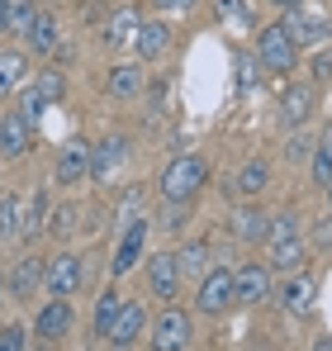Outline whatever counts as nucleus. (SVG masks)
<instances>
[{
	"label": "nucleus",
	"mask_w": 332,
	"mask_h": 351,
	"mask_svg": "<svg viewBox=\"0 0 332 351\" xmlns=\"http://www.w3.org/2000/svg\"><path fill=\"white\" fill-rule=\"evenodd\" d=\"M204 185H209V162L200 157V152H180V157H171L157 176V195H162V204H195L200 195H204Z\"/></svg>",
	"instance_id": "nucleus-1"
},
{
	"label": "nucleus",
	"mask_w": 332,
	"mask_h": 351,
	"mask_svg": "<svg viewBox=\"0 0 332 351\" xmlns=\"http://www.w3.org/2000/svg\"><path fill=\"white\" fill-rule=\"evenodd\" d=\"M266 266L271 271H294V266H304V256H309V242H304V228H299V219L285 209L271 219V228H266Z\"/></svg>",
	"instance_id": "nucleus-2"
},
{
	"label": "nucleus",
	"mask_w": 332,
	"mask_h": 351,
	"mask_svg": "<svg viewBox=\"0 0 332 351\" xmlns=\"http://www.w3.org/2000/svg\"><path fill=\"white\" fill-rule=\"evenodd\" d=\"M195 342V318L180 304H166L157 318H147V347L152 351H190Z\"/></svg>",
	"instance_id": "nucleus-3"
},
{
	"label": "nucleus",
	"mask_w": 332,
	"mask_h": 351,
	"mask_svg": "<svg viewBox=\"0 0 332 351\" xmlns=\"http://www.w3.org/2000/svg\"><path fill=\"white\" fill-rule=\"evenodd\" d=\"M257 62H261L266 71H276V76H289V71L299 66V43L285 34L280 19L257 29Z\"/></svg>",
	"instance_id": "nucleus-4"
},
{
	"label": "nucleus",
	"mask_w": 332,
	"mask_h": 351,
	"mask_svg": "<svg viewBox=\"0 0 332 351\" xmlns=\"http://www.w3.org/2000/svg\"><path fill=\"white\" fill-rule=\"evenodd\" d=\"M271 299H276L285 313L309 318V313H313V299H318V276H313L309 266H294V271H285V280L271 290Z\"/></svg>",
	"instance_id": "nucleus-5"
},
{
	"label": "nucleus",
	"mask_w": 332,
	"mask_h": 351,
	"mask_svg": "<svg viewBox=\"0 0 332 351\" xmlns=\"http://www.w3.org/2000/svg\"><path fill=\"white\" fill-rule=\"evenodd\" d=\"M271 290H276V276H271L266 261H242V266H233V304L257 308V304L271 299Z\"/></svg>",
	"instance_id": "nucleus-6"
},
{
	"label": "nucleus",
	"mask_w": 332,
	"mask_h": 351,
	"mask_svg": "<svg viewBox=\"0 0 332 351\" xmlns=\"http://www.w3.org/2000/svg\"><path fill=\"white\" fill-rule=\"evenodd\" d=\"M195 308L209 313V318L237 308V304H233V266H209V271L195 280Z\"/></svg>",
	"instance_id": "nucleus-7"
},
{
	"label": "nucleus",
	"mask_w": 332,
	"mask_h": 351,
	"mask_svg": "<svg viewBox=\"0 0 332 351\" xmlns=\"http://www.w3.org/2000/svg\"><path fill=\"white\" fill-rule=\"evenodd\" d=\"M86 285V261L76 252H57L53 261H43V290L53 299H71Z\"/></svg>",
	"instance_id": "nucleus-8"
},
{
	"label": "nucleus",
	"mask_w": 332,
	"mask_h": 351,
	"mask_svg": "<svg viewBox=\"0 0 332 351\" xmlns=\"http://www.w3.org/2000/svg\"><path fill=\"white\" fill-rule=\"evenodd\" d=\"M147 233H152V219H143V214L123 223L119 247H114V266H110L114 280H123L128 271H138V261H143V252H147Z\"/></svg>",
	"instance_id": "nucleus-9"
},
{
	"label": "nucleus",
	"mask_w": 332,
	"mask_h": 351,
	"mask_svg": "<svg viewBox=\"0 0 332 351\" xmlns=\"http://www.w3.org/2000/svg\"><path fill=\"white\" fill-rule=\"evenodd\" d=\"M280 24H285V34H289L299 48H323V43L332 38V19L328 14H309L304 5L280 10Z\"/></svg>",
	"instance_id": "nucleus-10"
},
{
	"label": "nucleus",
	"mask_w": 332,
	"mask_h": 351,
	"mask_svg": "<svg viewBox=\"0 0 332 351\" xmlns=\"http://www.w3.org/2000/svg\"><path fill=\"white\" fill-rule=\"evenodd\" d=\"M147 304H138V299H123L119 304V313H114V323H110V332H105V342H110L114 351H128V347H138V337L147 332Z\"/></svg>",
	"instance_id": "nucleus-11"
},
{
	"label": "nucleus",
	"mask_w": 332,
	"mask_h": 351,
	"mask_svg": "<svg viewBox=\"0 0 332 351\" xmlns=\"http://www.w3.org/2000/svg\"><path fill=\"white\" fill-rule=\"evenodd\" d=\"M313 114H318V86L289 81V86L280 90V119H285V128H304Z\"/></svg>",
	"instance_id": "nucleus-12"
},
{
	"label": "nucleus",
	"mask_w": 332,
	"mask_h": 351,
	"mask_svg": "<svg viewBox=\"0 0 332 351\" xmlns=\"http://www.w3.org/2000/svg\"><path fill=\"white\" fill-rule=\"evenodd\" d=\"M128 48H133V62H143V66L147 62H162L171 53V24L166 19H143Z\"/></svg>",
	"instance_id": "nucleus-13"
},
{
	"label": "nucleus",
	"mask_w": 332,
	"mask_h": 351,
	"mask_svg": "<svg viewBox=\"0 0 332 351\" xmlns=\"http://www.w3.org/2000/svg\"><path fill=\"white\" fill-rule=\"evenodd\" d=\"M91 176V143L86 138H71L62 152H57V162H53V180L67 190V185H81Z\"/></svg>",
	"instance_id": "nucleus-14"
},
{
	"label": "nucleus",
	"mask_w": 332,
	"mask_h": 351,
	"mask_svg": "<svg viewBox=\"0 0 332 351\" xmlns=\"http://www.w3.org/2000/svg\"><path fill=\"white\" fill-rule=\"evenodd\" d=\"M266 228H271V214L257 209L252 199H242V204L228 214V233L237 237V242H247V247H261V242H266Z\"/></svg>",
	"instance_id": "nucleus-15"
},
{
	"label": "nucleus",
	"mask_w": 332,
	"mask_h": 351,
	"mask_svg": "<svg viewBox=\"0 0 332 351\" xmlns=\"http://www.w3.org/2000/svg\"><path fill=\"white\" fill-rule=\"evenodd\" d=\"M180 271H176V256L171 252H152L147 256V290L157 294L162 304H176V294H180Z\"/></svg>",
	"instance_id": "nucleus-16"
},
{
	"label": "nucleus",
	"mask_w": 332,
	"mask_h": 351,
	"mask_svg": "<svg viewBox=\"0 0 332 351\" xmlns=\"http://www.w3.org/2000/svg\"><path fill=\"white\" fill-rule=\"evenodd\" d=\"M71 328H76V308H71L67 299H48V304L38 308V318H34V332H38L43 342H62Z\"/></svg>",
	"instance_id": "nucleus-17"
},
{
	"label": "nucleus",
	"mask_w": 332,
	"mask_h": 351,
	"mask_svg": "<svg viewBox=\"0 0 332 351\" xmlns=\"http://www.w3.org/2000/svg\"><path fill=\"white\" fill-rule=\"evenodd\" d=\"M29 143H34V123L19 114H0V157L5 162H19L24 152H29Z\"/></svg>",
	"instance_id": "nucleus-18"
},
{
	"label": "nucleus",
	"mask_w": 332,
	"mask_h": 351,
	"mask_svg": "<svg viewBox=\"0 0 332 351\" xmlns=\"http://www.w3.org/2000/svg\"><path fill=\"white\" fill-rule=\"evenodd\" d=\"M138 24H143V10H138V5L114 10L110 19L100 24V43L114 48V53H119V48H128V43H133V34H138Z\"/></svg>",
	"instance_id": "nucleus-19"
},
{
	"label": "nucleus",
	"mask_w": 332,
	"mask_h": 351,
	"mask_svg": "<svg viewBox=\"0 0 332 351\" xmlns=\"http://www.w3.org/2000/svg\"><path fill=\"white\" fill-rule=\"evenodd\" d=\"M143 86H147L143 62H119V66H110V76H105V90H110L114 100H138Z\"/></svg>",
	"instance_id": "nucleus-20"
},
{
	"label": "nucleus",
	"mask_w": 332,
	"mask_h": 351,
	"mask_svg": "<svg viewBox=\"0 0 332 351\" xmlns=\"http://www.w3.org/2000/svg\"><path fill=\"white\" fill-rule=\"evenodd\" d=\"M171 256H176V271H180V280H200V276L214 266V247H209L204 237H195V242H180Z\"/></svg>",
	"instance_id": "nucleus-21"
},
{
	"label": "nucleus",
	"mask_w": 332,
	"mask_h": 351,
	"mask_svg": "<svg viewBox=\"0 0 332 351\" xmlns=\"http://www.w3.org/2000/svg\"><path fill=\"white\" fill-rule=\"evenodd\" d=\"M24 81H29V58L19 48H0V100L19 95Z\"/></svg>",
	"instance_id": "nucleus-22"
},
{
	"label": "nucleus",
	"mask_w": 332,
	"mask_h": 351,
	"mask_svg": "<svg viewBox=\"0 0 332 351\" xmlns=\"http://www.w3.org/2000/svg\"><path fill=\"white\" fill-rule=\"evenodd\" d=\"M271 190V167L257 157V162H242L237 176H233V195L237 199H257V195H266Z\"/></svg>",
	"instance_id": "nucleus-23"
},
{
	"label": "nucleus",
	"mask_w": 332,
	"mask_h": 351,
	"mask_svg": "<svg viewBox=\"0 0 332 351\" xmlns=\"http://www.w3.org/2000/svg\"><path fill=\"white\" fill-rule=\"evenodd\" d=\"M24 38H29V53H34V58H53V53H57V38H62V34H57V19L48 14V10H38V14H34V24L24 29Z\"/></svg>",
	"instance_id": "nucleus-24"
},
{
	"label": "nucleus",
	"mask_w": 332,
	"mask_h": 351,
	"mask_svg": "<svg viewBox=\"0 0 332 351\" xmlns=\"http://www.w3.org/2000/svg\"><path fill=\"white\" fill-rule=\"evenodd\" d=\"M81 223H86V209L67 199V204H57V209H48V219H43V233L62 242V237H71V233H86Z\"/></svg>",
	"instance_id": "nucleus-25"
},
{
	"label": "nucleus",
	"mask_w": 332,
	"mask_h": 351,
	"mask_svg": "<svg viewBox=\"0 0 332 351\" xmlns=\"http://www.w3.org/2000/svg\"><path fill=\"white\" fill-rule=\"evenodd\" d=\"M119 162H128V138H105L100 147H91V176L95 180H105Z\"/></svg>",
	"instance_id": "nucleus-26"
},
{
	"label": "nucleus",
	"mask_w": 332,
	"mask_h": 351,
	"mask_svg": "<svg viewBox=\"0 0 332 351\" xmlns=\"http://www.w3.org/2000/svg\"><path fill=\"white\" fill-rule=\"evenodd\" d=\"M43 285V256H19L14 271H10V294L29 299V294Z\"/></svg>",
	"instance_id": "nucleus-27"
},
{
	"label": "nucleus",
	"mask_w": 332,
	"mask_h": 351,
	"mask_svg": "<svg viewBox=\"0 0 332 351\" xmlns=\"http://www.w3.org/2000/svg\"><path fill=\"white\" fill-rule=\"evenodd\" d=\"M309 176H313L318 190L332 185V123L318 133V143H313V152H309Z\"/></svg>",
	"instance_id": "nucleus-28"
},
{
	"label": "nucleus",
	"mask_w": 332,
	"mask_h": 351,
	"mask_svg": "<svg viewBox=\"0 0 332 351\" xmlns=\"http://www.w3.org/2000/svg\"><path fill=\"white\" fill-rule=\"evenodd\" d=\"M43 219H48V195H43V190H34V195L19 204V237L43 233Z\"/></svg>",
	"instance_id": "nucleus-29"
},
{
	"label": "nucleus",
	"mask_w": 332,
	"mask_h": 351,
	"mask_svg": "<svg viewBox=\"0 0 332 351\" xmlns=\"http://www.w3.org/2000/svg\"><path fill=\"white\" fill-rule=\"evenodd\" d=\"M19 204H24V199H19L14 190H0V237H5V242L19 237Z\"/></svg>",
	"instance_id": "nucleus-30"
},
{
	"label": "nucleus",
	"mask_w": 332,
	"mask_h": 351,
	"mask_svg": "<svg viewBox=\"0 0 332 351\" xmlns=\"http://www.w3.org/2000/svg\"><path fill=\"white\" fill-rule=\"evenodd\" d=\"M119 304H123V294L114 290H100V304H95V313H91V323H95V332H100V337H105V332H110V323H114V313H119Z\"/></svg>",
	"instance_id": "nucleus-31"
},
{
	"label": "nucleus",
	"mask_w": 332,
	"mask_h": 351,
	"mask_svg": "<svg viewBox=\"0 0 332 351\" xmlns=\"http://www.w3.org/2000/svg\"><path fill=\"white\" fill-rule=\"evenodd\" d=\"M34 14H38V10H34V0H5V29H10V34H19V38H24V29L34 24Z\"/></svg>",
	"instance_id": "nucleus-32"
},
{
	"label": "nucleus",
	"mask_w": 332,
	"mask_h": 351,
	"mask_svg": "<svg viewBox=\"0 0 332 351\" xmlns=\"http://www.w3.org/2000/svg\"><path fill=\"white\" fill-rule=\"evenodd\" d=\"M34 90H38V95H43L48 105H57V100L67 95V76H62L57 66H43V71L34 76Z\"/></svg>",
	"instance_id": "nucleus-33"
},
{
	"label": "nucleus",
	"mask_w": 332,
	"mask_h": 351,
	"mask_svg": "<svg viewBox=\"0 0 332 351\" xmlns=\"http://www.w3.org/2000/svg\"><path fill=\"white\" fill-rule=\"evenodd\" d=\"M219 5V14L228 19V24H242V29H252L257 24V14H252V5L247 0H214Z\"/></svg>",
	"instance_id": "nucleus-34"
},
{
	"label": "nucleus",
	"mask_w": 332,
	"mask_h": 351,
	"mask_svg": "<svg viewBox=\"0 0 332 351\" xmlns=\"http://www.w3.org/2000/svg\"><path fill=\"white\" fill-rule=\"evenodd\" d=\"M233 66H237V86H242V90L261 81V76H257V71H261V62H257V58H247V53H237V58H233Z\"/></svg>",
	"instance_id": "nucleus-35"
},
{
	"label": "nucleus",
	"mask_w": 332,
	"mask_h": 351,
	"mask_svg": "<svg viewBox=\"0 0 332 351\" xmlns=\"http://www.w3.org/2000/svg\"><path fill=\"white\" fill-rule=\"evenodd\" d=\"M185 209H190V204H162V209H157V223H162L166 233H176V228L185 223Z\"/></svg>",
	"instance_id": "nucleus-36"
},
{
	"label": "nucleus",
	"mask_w": 332,
	"mask_h": 351,
	"mask_svg": "<svg viewBox=\"0 0 332 351\" xmlns=\"http://www.w3.org/2000/svg\"><path fill=\"white\" fill-rule=\"evenodd\" d=\"M309 66H313V76H318V81H332V48H313Z\"/></svg>",
	"instance_id": "nucleus-37"
},
{
	"label": "nucleus",
	"mask_w": 332,
	"mask_h": 351,
	"mask_svg": "<svg viewBox=\"0 0 332 351\" xmlns=\"http://www.w3.org/2000/svg\"><path fill=\"white\" fill-rule=\"evenodd\" d=\"M43 105H48V100H43V95H38V90H34V86H24V105H19V114L29 119V123H34V119H38V110H43Z\"/></svg>",
	"instance_id": "nucleus-38"
},
{
	"label": "nucleus",
	"mask_w": 332,
	"mask_h": 351,
	"mask_svg": "<svg viewBox=\"0 0 332 351\" xmlns=\"http://www.w3.org/2000/svg\"><path fill=\"white\" fill-rule=\"evenodd\" d=\"M0 351H24V328H19V323L0 328Z\"/></svg>",
	"instance_id": "nucleus-39"
},
{
	"label": "nucleus",
	"mask_w": 332,
	"mask_h": 351,
	"mask_svg": "<svg viewBox=\"0 0 332 351\" xmlns=\"http://www.w3.org/2000/svg\"><path fill=\"white\" fill-rule=\"evenodd\" d=\"M157 14H185V10H195V0H147Z\"/></svg>",
	"instance_id": "nucleus-40"
},
{
	"label": "nucleus",
	"mask_w": 332,
	"mask_h": 351,
	"mask_svg": "<svg viewBox=\"0 0 332 351\" xmlns=\"http://www.w3.org/2000/svg\"><path fill=\"white\" fill-rule=\"evenodd\" d=\"M313 247H323V252H332V219L323 214L318 223H313Z\"/></svg>",
	"instance_id": "nucleus-41"
},
{
	"label": "nucleus",
	"mask_w": 332,
	"mask_h": 351,
	"mask_svg": "<svg viewBox=\"0 0 332 351\" xmlns=\"http://www.w3.org/2000/svg\"><path fill=\"white\" fill-rule=\"evenodd\" d=\"M285 157H289V162H304V157H309V138H289V143H285Z\"/></svg>",
	"instance_id": "nucleus-42"
},
{
	"label": "nucleus",
	"mask_w": 332,
	"mask_h": 351,
	"mask_svg": "<svg viewBox=\"0 0 332 351\" xmlns=\"http://www.w3.org/2000/svg\"><path fill=\"white\" fill-rule=\"evenodd\" d=\"M309 351H332V332H318V337H313V347Z\"/></svg>",
	"instance_id": "nucleus-43"
},
{
	"label": "nucleus",
	"mask_w": 332,
	"mask_h": 351,
	"mask_svg": "<svg viewBox=\"0 0 332 351\" xmlns=\"http://www.w3.org/2000/svg\"><path fill=\"white\" fill-rule=\"evenodd\" d=\"M266 5H276V10H294V5H304V0H266Z\"/></svg>",
	"instance_id": "nucleus-44"
},
{
	"label": "nucleus",
	"mask_w": 332,
	"mask_h": 351,
	"mask_svg": "<svg viewBox=\"0 0 332 351\" xmlns=\"http://www.w3.org/2000/svg\"><path fill=\"white\" fill-rule=\"evenodd\" d=\"M0 29H5V0H0Z\"/></svg>",
	"instance_id": "nucleus-45"
},
{
	"label": "nucleus",
	"mask_w": 332,
	"mask_h": 351,
	"mask_svg": "<svg viewBox=\"0 0 332 351\" xmlns=\"http://www.w3.org/2000/svg\"><path fill=\"white\" fill-rule=\"evenodd\" d=\"M328 219H332V185H328Z\"/></svg>",
	"instance_id": "nucleus-46"
},
{
	"label": "nucleus",
	"mask_w": 332,
	"mask_h": 351,
	"mask_svg": "<svg viewBox=\"0 0 332 351\" xmlns=\"http://www.w3.org/2000/svg\"><path fill=\"white\" fill-rule=\"evenodd\" d=\"M0 299H5V285H0Z\"/></svg>",
	"instance_id": "nucleus-47"
}]
</instances>
